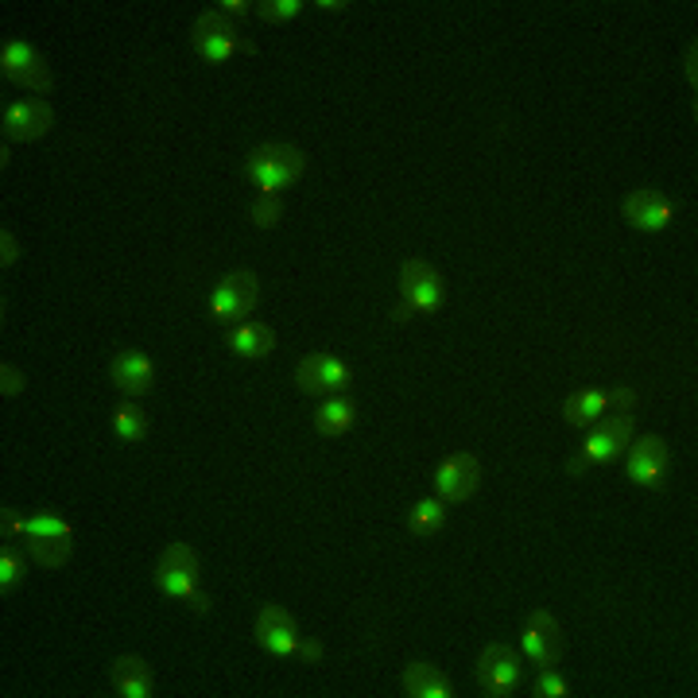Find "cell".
Masks as SVG:
<instances>
[{"mask_svg":"<svg viewBox=\"0 0 698 698\" xmlns=\"http://www.w3.org/2000/svg\"><path fill=\"white\" fill-rule=\"evenodd\" d=\"M443 524H446V501H439V497L419 501L416 509H411V517H408V528L416 535H431V532H439Z\"/></svg>","mask_w":698,"mask_h":698,"instance_id":"25","label":"cell"},{"mask_svg":"<svg viewBox=\"0 0 698 698\" xmlns=\"http://www.w3.org/2000/svg\"><path fill=\"white\" fill-rule=\"evenodd\" d=\"M296 385L307 396H342L354 385V373L334 354H307L296 365Z\"/></svg>","mask_w":698,"mask_h":698,"instance_id":"7","label":"cell"},{"mask_svg":"<svg viewBox=\"0 0 698 698\" xmlns=\"http://www.w3.org/2000/svg\"><path fill=\"white\" fill-rule=\"evenodd\" d=\"M190 609H198V613H206V609H210V598H206V594L202 590H195V594H190Z\"/></svg>","mask_w":698,"mask_h":698,"instance_id":"35","label":"cell"},{"mask_svg":"<svg viewBox=\"0 0 698 698\" xmlns=\"http://www.w3.org/2000/svg\"><path fill=\"white\" fill-rule=\"evenodd\" d=\"M354 419H357V403L350 400V396H326L322 408L314 411V431L326 439H337L354 428Z\"/></svg>","mask_w":698,"mask_h":698,"instance_id":"21","label":"cell"},{"mask_svg":"<svg viewBox=\"0 0 698 698\" xmlns=\"http://www.w3.org/2000/svg\"><path fill=\"white\" fill-rule=\"evenodd\" d=\"M667 466H672V454H667V443L660 435L636 439L633 451H629V481L633 485L660 489L667 477Z\"/></svg>","mask_w":698,"mask_h":698,"instance_id":"14","label":"cell"},{"mask_svg":"<svg viewBox=\"0 0 698 698\" xmlns=\"http://www.w3.org/2000/svg\"><path fill=\"white\" fill-rule=\"evenodd\" d=\"M113 385L121 388L129 400L148 396L152 388H156V373H152L148 357L140 354V350H121V354L113 357Z\"/></svg>","mask_w":698,"mask_h":698,"instance_id":"17","label":"cell"},{"mask_svg":"<svg viewBox=\"0 0 698 698\" xmlns=\"http://www.w3.org/2000/svg\"><path fill=\"white\" fill-rule=\"evenodd\" d=\"M55 124V109L40 98L16 101V106L4 109V140H16V144H35L43 140Z\"/></svg>","mask_w":698,"mask_h":698,"instance_id":"13","label":"cell"},{"mask_svg":"<svg viewBox=\"0 0 698 698\" xmlns=\"http://www.w3.org/2000/svg\"><path fill=\"white\" fill-rule=\"evenodd\" d=\"M253 9H256V4H245V0H225V4H222V12H225L230 20H245Z\"/></svg>","mask_w":698,"mask_h":698,"instance_id":"33","label":"cell"},{"mask_svg":"<svg viewBox=\"0 0 698 698\" xmlns=\"http://www.w3.org/2000/svg\"><path fill=\"white\" fill-rule=\"evenodd\" d=\"M198 575H202V567H198V555L190 543H171V547H164L159 567H156V586L167 598L187 601L190 594L198 590Z\"/></svg>","mask_w":698,"mask_h":698,"instance_id":"9","label":"cell"},{"mask_svg":"<svg viewBox=\"0 0 698 698\" xmlns=\"http://www.w3.org/2000/svg\"><path fill=\"white\" fill-rule=\"evenodd\" d=\"M24 540H27L32 558L40 563V567H47V570L66 567V563H70V555H75V528L66 524L55 509H40L35 517H27Z\"/></svg>","mask_w":698,"mask_h":698,"instance_id":"2","label":"cell"},{"mask_svg":"<svg viewBox=\"0 0 698 698\" xmlns=\"http://www.w3.org/2000/svg\"><path fill=\"white\" fill-rule=\"evenodd\" d=\"M563 649H567V641H563V629H558V621L547 613V609H535L532 617L524 621V652L532 664L540 667H555L558 660H563Z\"/></svg>","mask_w":698,"mask_h":698,"instance_id":"12","label":"cell"},{"mask_svg":"<svg viewBox=\"0 0 698 698\" xmlns=\"http://www.w3.org/2000/svg\"><path fill=\"white\" fill-rule=\"evenodd\" d=\"M624 218H629L636 230L660 233V230H667V222H672V206H667V198L660 195V190L641 187L624 198Z\"/></svg>","mask_w":698,"mask_h":698,"instance_id":"16","label":"cell"},{"mask_svg":"<svg viewBox=\"0 0 698 698\" xmlns=\"http://www.w3.org/2000/svg\"><path fill=\"white\" fill-rule=\"evenodd\" d=\"M477 683L489 698H509L520 687V656L509 644H485L477 656Z\"/></svg>","mask_w":698,"mask_h":698,"instance_id":"10","label":"cell"},{"mask_svg":"<svg viewBox=\"0 0 698 698\" xmlns=\"http://www.w3.org/2000/svg\"><path fill=\"white\" fill-rule=\"evenodd\" d=\"M24 575H27L24 551H20L12 540H4V547H0V594L9 598V594L16 590L20 583H24Z\"/></svg>","mask_w":698,"mask_h":698,"instance_id":"24","label":"cell"},{"mask_svg":"<svg viewBox=\"0 0 698 698\" xmlns=\"http://www.w3.org/2000/svg\"><path fill=\"white\" fill-rule=\"evenodd\" d=\"M190 43H195V51L202 55V63L218 66V63H230L233 51L241 47V35H237V24H233L222 9H210L195 20V27H190Z\"/></svg>","mask_w":698,"mask_h":698,"instance_id":"6","label":"cell"},{"mask_svg":"<svg viewBox=\"0 0 698 698\" xmlns=\"http://www.w3.org/2000/svg\"><path fill=\"white\" fill-rule=\"evenodd\" d=\"M256 299H261V279H256V272L237 268L225 279H218L210 311H214L218 322H241L256 311Z\"/></svg>","mask_w":698,"mask_h":698,"instance_id":"5","label":"cell"},{"mask_svg":"<svg viewBox=\"0 0 698 698\" xmlns=\"http://www.w3.org/2000/svg\"><path fill=\"white\" fill-rule=\"evenodd\" d=\"M403 695H411V698H451L454 683L443 667L416 660V664L403 667Z\"/></svg>","mask_w":698,"mask_h":698,"instance_id":"18","label":"cell"},{"mask_svg":"<svg viewBox=\"0 0 698 698\" xmlns=\"http://www.w3.org/2000/svg\"><path fill=\"white\" fill-rule=\"evenodd\" d=\"M16 261H20V241L12 237V230L4 225V230H0V268H12Z\"/></svg>","mask_w":698,"mask_h":698,"instance_id":"31","label":"cell"},{"mask_svg":"<svg viewBox=\"0 0 698 698\" xmlns=\"http://www.w3.org/2000/svg\"><path fill=\"white\" fill-rule=\"evenodd\" d=\"M113 428H117V435L124 439V443H140V439L148 435V411L144 408H136L132 400H124V403H117V411H113Z\"/></svg>","mask_w":698,"mask_h":698,"instance_id":"23","label":"cell"},{"mask_svg":"<svg viewBox=\"0 0 698 698\" xmlns=\"http://www.w3.org/2000/svg\"><path fill=\"white\" fill-rule=\"evenodd\" d=\"M230 350L245 362H264L276 350V330L268 322H241L237 330H230Z\"/></svg>","mask_w":698,"mask_h":698,"instance_id":"20","label":"cell"},{"mask_svg":"<svg viewBox=\"0 0 698 698\" xmlns=\"http://www.w3.org/2000/svg\"><path fill=\"white\" fill-rule=\"evenodd\" d=\"M303 12V0H261L256 4V16L264 24H284V20H296Z\"/></svg>","mask_w":698,"mask_h":698,"instance_id":"27","label":"cell"},{"mask_svg":"<svg viewBox=\"0 0 698 698\" xmlns=\"http://www.w3.org/2000/svg\"><path fill=\"white\" fill-rule=\"evenodd\" d=\"M636 431V419L633 411H617V416H601L598 423L590 428L583 443V462L594 466V462H613L617 454L629 451V439Z\"/></svg>","mask_w":698,"mask_h":698,"instance_id":"8","label":"cell"},{"mask_svg":"<svg viewBox=\"0 0 698 698\" xmlns=\"http://www.w3.org/2000/svg\"><path fill=\"white\" fill-rule=\"evenodd\" d=\"M319 9H326V12H342V9H350V4H342V0H322Z\"/></svg>","mask_w":698,"mask_h":698,"instance_id":"37","label":"cell"},{"mask_svg":"<svg viewBox=\"0 0 698 698\" xmlns=\"http://www.w3.org/2000/svg\"><path fill=\"white\" fill-rule=\"evenodd\" d=\"M296 656L303 660V664H319V660H322V644L319 641H299L296 644Z\"/></svg>","mask_w":698,"mask_h":698,"instance_id":"32","label":"cell"},{"mask_svg":"<svg viewBox=\"0 0 698 698\" xmlns=\"http://www.w3.org/2000/svg\"><path fill=\"white\" fill-rule=\"evenodd\" d=\"M408 314H411V303H400V307H396V322H408Z\"/></svg>","mask_w":698,"mask_h":698,"instance_id":"38","label":"cell"},{"mask_svg":"<svg viewBox=\"0 0 698 698\" xmlns=\"http://www.w3.org/2000/svg\"><path fill=\"white\" fill-rule=\"evenodd\" d=\"M307 171V156L296 144H261L248 152L245 175L256 190H284L296 187Z\"/></svg>","mask_w":698,"mask_h":698,"instance_id":"1","label":"cell"},{"mask_svg":"<svg viewBox=\"0 0 698 698\" xmlns=\"http://www.w3.org/2000/svg\"><path fill=\"white\" fill-rule=\"evenodd\" d=\"M606 411H609V400H606V392H598V388H583V392H575L567 403H563V419H567L570 428H594Z\"/></svg>","mask_w":698,"mask_h":698,"instance_id":"22","label":"cell"},{"mask_svg":"<svg viewBox=\"0 0 698 698\" xmlns=\"http://www.w3.org/2000/svg\"><path fill=\"white\" fill-rule=\"evenodd\" d=\"M113 687H117V695H121V698H152L156 675H152L148 660H144V656H117Z\"/></svg>","mask_w":698,"mask_h":698,"instance_id":"19","label":"cell"},{"mask_svg":"<svg viewBox=\"0 0 698 698\" xmlns=\"http://www.w3.org/2000/svg\"><path fill=\"white\" fill-rule=\"evenodd\" d=\"M24 528H27V520L20 517L12 505H4V509H0V535H4V540H16V535H24Z\"/></svg>","mask_w":698,"mask_h":698,"instance_id":"30","label":"cell"},{"mask_svg":"<svg viewBox=\"0 0 698 698\" xmlns=\"http://www.w3.org/2000/svg\"><path fill=\"white\" fill-rule=\"evenodd\" d=\"M606 400H609V403H617V408H621V411H629V408H633V403H636V396L629 392V388H613V392H606Z\"/></svg>","mask_w":698,"mask_h":698,"instance_id":"34","label":"cell"},{"mask_svg":"<svg viewBox=\"0 0 698 698\" xmlns=\"http://www.w3.org/2000/svg\"><path fill=\"white\" fill-rule=\"evenodd\" d=\"M24 385H27V380H24V373H20L16 365H9V362L0 365V396H20V392H24Z\"/></svg>","mask_w":698,"mask_h":698,"instance_id":"29","label":"cell"},{"mask_svg":"<svg viewBox=\"0 0 698 698\" xmlns=\"http://www.w3.org/2000/svg\"><path fill=\"white\" fill-rule=\"evenodd\" d=\"M256 644L272 656H296L299 644V629L296 617L288 613L284 606H264L256 613Z\"/></svg>","mask_w":698,"mask_h":698,"instance_id":"15","label":"cell"},{"mask_svg":"<svg viewBox=\"0 0 698 698\" xmlns=\"http://www.w3.org/2000/svg\"><path fill=\"white\" fill-rule=\"evenodd\" d=\"M279 218H284V198H279L276 190H261L253 210H248V222H253L256 230H272V225H279Z\"/></svg>","mask_w":698,"mask_h":698,"instance_id":"26","label":"cell"},{"mask_svg":"<svg viewBox=\"0 0 698 698\" xmlns=\"http://www.w3.org/2000/svg\"><path fill=\"white\" fill-rule=\"evenodd\" d=\"M400 299H403V303H411V311H419V314L443 311V303H446L443 272H439L435 264L419 261V256L403 261V268H400Z\"/></svg>","mask_w":698,"mask_h":698,"instance_id":"4","label":"cell"},{"mask_svg":"<svg viewBox=\"0 0 698 698\" xmlns=\"http://www.w3.org/2000/svg\"><path fill=\"white\" fill-rule=\"evenodd\" d=\"M535 698H567L570 695V687H567V679L555 672V667H543V675L535 679V690H532Z\"/></svg>","mask_w":698,"mask_h":698,"instance_id":"28","label":"cell"},{"mask_svg":"<svg viewBox=\"0 0 698 698\" xmlns=\"http://www.w3.org/2000/svg\"><path fill=\"white\" fill-rule=\"evenodd\" d=\"M0 75L9 82L24 86V90H35L40 98H47L55 90V78H51V66L32 43L24 40H9L0 47Z\"/></svg>","mask_w":698,"mask_h":698,"instance_id":"3","label":"cell"},{"mask_svg":"<svg viewBox=\"0 0 698 698\" xmlns=\"http://www.w3.org/2000/svg\"><path fill=\"white\" fill-rule=\"evenodd\" d=\"M477 485H481V462L466 451L451 454L435 474V494H439V501H446V505H458V501H466V497H474Z\"/></svg>","mask_w":698,"mask_h":698,"instance_id":"11","label":"cell"},{"mask_svg":"<svg viewBox=\"0 0 698 698\" xmlns=\"http://www.w3.org/2000/svg\"><path fill=\"white\" fill-rule=\"evenodd\" d=\"M687 78H690V86L698 82V75H695V43L687 47Z\"/></svg>","mask_w":698,"mask_h":698,"instance_id":"36","label":"cell"}]
</instances>
